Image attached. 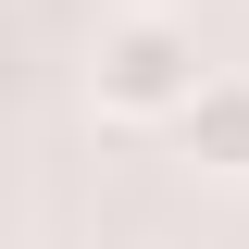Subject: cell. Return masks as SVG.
<instances>
[{
	"label": "cell",
	"instance_id": "7a4b0ae2",
	"mask_svg": "<svg viewBox=\"0 0 249 249\" xmlns=\"http://www.w3.org/2000/svg\"><path fill=\"white\" fill-rule=\"evenodd\" d=\"M175 150L199 162V175H249V75H212V88L187 100V124H175Z\"/></svg>",
	"mask_w": 249,
	"mask_h": 249
},
{
	"label": "cell",
	"instance_id": "6da1fadb",
	"mask_svg": "<svg viewBox=\"0 0 249 249\" xmlns=\"http://www.w3.org/2000/svg\"><path fill=\"white\" fill-rule=\"evenodd\" d=\"M199 88H212V62H199L187 13H100V37H88V112L100 124H162L175 137Z\"/></svg>",
	"mask_w": 249,
	"mask_h": 249
},
{
	"label": "cell",
	"instance_id": "3957f363",
	"mask_svg": "<svg viewBox=\"0 0 249 249\" xmlns=\"http://www.w3.org/2000/svg\"><path fill=\"white\" fill-rule=\"evenodd\" d=\"M112 13H175V0H112Z\"/></svg>",
	"mask_w": 249,
	"mask_h": 249
}]
</instances>
